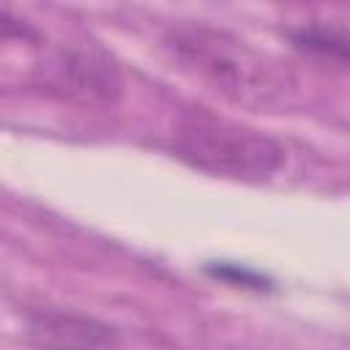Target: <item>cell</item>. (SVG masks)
Returning a JSON list of instances; mask_svg holds the SVG:
<instances>
[{
    "label": "cell",
    "instance_id": "1",
    "mask_svg": "<svg viewBox=\"0 0 350 350\" xmlns=\"http://www.w3.org/2000/svg\"><path fill=\"white\" fill-rule=\"evenodd\" d=\"M164 46L180 68L232 101L271 107L284 96L287 77L279 66L224 30L208 25H178L164 36Z\"/></svg>",
    "mask_w": 350,
    "mask_h": 350
},
{
    "label": "cell",
    "instance_id": "2",
    "mask_svg": "<svg viewBox=\"0 0 350 350\" xmlns=\"http://www.w3.org/2000/svg\"><path fill=\"white\" fill-rule=\"evenodd\" d=\"M172 150L208 175L246 183L268 180L284 164V148L273 137L205 109H189L175 120Z\"/></svg>",
    "mask_w": 350,
    "mask_h": 350
},
{
    "label": "cell",
    "instance_id": "3",
    "mask_svg": "<svg viewBox=\"0 0 350 350\" xmlns=\"http://www.w3.org/2000/svg\"><path fill=\"white\" fill-rule=\"evenodd\" d=\"M52 85L82 101H115L120 96V71L98 49H66L52 63Z\"/></svg>",
    "mask_w": 350,
    "mask_h": 350
},
{
    "label": "cell",
    "instance_id": "4",
    "mask_svg": "<svg viewBox=\"0 0 350 350\" xmlns=\"http://www.w3.org/2000/svg\"><path fill=\"white\" fill-rule=\"evenodd\" d=\"M27 336L36 345L55 347H109L118 345V331L101 320L74 312H36L27 317Z\"/></svg>",
    "mask_w": 350,
    "mask_h": 350
},
{
    "label": "cell",
    "instance_id": "5",
    "mask_svg": "<svg viewBox=\"0 0 350 350\" xmlns=\"http://www.w3.org/2000/svg\"><path fill=\"white\" fill-rule=\"evenodd\" d=\"M293 44L301 52L336 60L339 66L347 60V38H345V33H336V30H328V27H304V30L293 33Z\"/></svg>",
    "mask_w": 350,
    "mask_h": 350
},
{
    "label": "cell",
    "instance_id": "6",
    "mask_svg": "<svg viewBox=\"0 0 350 350\" xmlns=\"http://www.w3.org/2000/svg\"><path fill=\"white\" fill-rule=\"evenodd\" d=\"M33 38H36V30L25 19L0 8V46H5L11 41H33Z\"/></svg>",
    "mask_w": 350,
    "mask_h": 350
},
{
    "label": "cell",
    "instance_id": "7",
    "mask_svg": "<svg viewBox=\"0 0 350 350\" xmlns=\"http://www.w3.org/2000/svg\"><path fill=\"white\" fill-rule=\"evenodd\" d=\"M213 273L216 276H224V279H232V282H243V284H252V287H262V279L260 276H254V273H246V271H238V268H232V265H224V268H213Z\"/></svg>",
    "mask_w": 350,
    "mask_h": 350
}]
</instances>
